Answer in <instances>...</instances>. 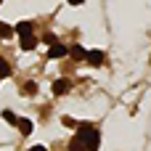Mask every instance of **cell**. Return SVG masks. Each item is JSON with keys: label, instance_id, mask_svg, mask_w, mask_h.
Returning <instances> with one entry per match:
<instances>
[{"label": "cell", "instance_id": "cell-1", "mask_svg": "<svg viewBox=\"0 0 151 151\" xmlns=\"http://www.w3.org/2000/svg\"><path fill=\"white\" fill-rule=\"evenodd\" d=\"M74 138L82 143V149H85V151H96V149H98V143H101V135H98V130H96L93 125H80V130H77Z\"/></svg>", "mask_w": 151, "mask_h": 151}, {"label": "cell", "instance_id": "cell-2", "mask_svg": "<svg viewBox=\"0 0 151 151\" xmlns=\"http://www.w3.org/2000/svg\"><path fill=\"white\" fill-rule=\"evenodd\" d=\"M69 90H72V82H69L66 77L56 80V85H53V93H56V96H64V93H69Z\"/></svg>", "mask_w": 151, "mask_h": 151}, {"label": "cell", "instance_id": "cell-3", "mask_svg": "<svg viewBox=\"0 0 151 151\" xmlns=\"http://www.w3.org/2000/svg\"><path fill=\"white\" fill-rule=\"evenodd\" d=\"M66 53H69V50H66V45H61V42H53V45H50V50H48V56H50V58H64Z\"/></svg>", "mask_w": 151, "mask_h": 151}, {"label": "cell", "instance_id": "cell-4", "mask_svg": "<svg viewBox=\"0 0 151 151\" xmlns=\"http://www.w3.org/2000/svg\"><path fill=\"white\" fill-rule=\"evenodd\" d=\"M85 61H90L93 66H101L104 64V53L101 50H85Z\"/></svg>", "mask_w": 151, "mask_h": 151}, {"label": "cell", "instance_id": "cell-5", "mask_svg": "<svg viewBox=\"0 0 151 151\" xmlns=\"http://www.w3.org/2000/svg\"><path fill=\"white\" fill-rule=\"evenodd\" d=\"M16 127L21 130V135H29V133L35 130V125H32V119H16Z\"/></svg>", "mask_w": 151, "mask_h": 151}, {"label": "cell", "instance_id": "cell-6", "mask_svg": "<svg viewBox=\"0 0 151 151\" xmlns=\"http://www.w3.org/2000/svg\"><path fill=\"white\" fill-rule=\"evenodd\" d=\"M16 32H19V37H24V35H32V21H19Z\"/></svg>", "mask_w": 151, "mask_h": 151}, {"label": "cell", "instance_id": "cell-7", "mask_svg": "<svg viewBox=\"0 0 151 151\" xmlns=\"http://www.w3.org/2000/svg\"><path fill=\"white\" fill-rule=\"evenodd\" d=\"M35 45H37L35 35H24V37H21V48H24V50H32Z\"/></svg>", "mask_w": 151, "mask_h": 151}, {"label": "cell", "instance_id": "cell-8", "mask_svg": "<svg viewBox=\"0 0 151 151\" xmlns=\"http://www.w3.org/2000/svg\"><path fill=\"white\" fill-rule=\"evenodd\" d=\"M8 37H13V27L5 24V21H0V40H8Z\"/></svg>", "mask_w": 151, "mask_h": 151}, {"label": "cell", "instance_id": "cell-9", "mask_svg": "<svg viewBox=\"0 0 151 151\" xmlns=\"http://www.w3.org/2000/svg\"><path fill=\"white\" fill-rule=\"evenodd\" d=\"M72 58L82 61V58H85V48H82V45H72Z\"/></svg>", "mask_w": 151, "mask_h": 151}, {"label": "cell", "instance_id": "cell-10", "mask_svg": "<svg viewBox=\"0 0 151 151\" xmlns=\"http://www.w3.org/2000/svg\"><path fill=\"white\" fill-rule=\"evenodd\" d=\"M0 77H11V64L0 58Z\"/></svg>", "mask_w": 151, "mask_h": 151}, {"label": "cell", "instance_id": "cell-11", "mask_svg": "<svg viewBox=\"0 0 151 151\" xmlns=\"http://www.w3.org/2000/svg\"><path fill=\"white\" fill-rule=\"evenodd\" d=\"M3 119H5V122H11V125H16V119H19V117H16L13 111H8V109H5V111H3Z\"/></svg>", "mask_w": 151, "mask_h": 151}, {"label": "cell", "instance_id": "cell-12", "mask_svg": "<svg viewBox=\"0 0 151 151\" xmlns=\"http://www.w3.org/2000/svg\"><path fill=\"white\" fill-rule=\"evenodd\" d=\"M24 93L35 96V93H37V85H35V82H24Z\"/></svg>", "mask_w": 151, "mask_h": 151}, {"label": "cell", "instance_id": "cell-13", "mask_svg": "<svg viewBox=\"0 0 151 151\" xmlns=\"http://www.w3.org/2000/svg\"><path fill=\"white\" fill-rule=\"evenodd\" d=\"M69 151H85V149H82V143H80V141L74 138V141L69 143Z\"/></svg>", "mask_w": 151, "mask_h": 151}, {"label": "cell", "instance_id": "cell-14", "mask_svg": "<svg viewBox=\"0 0 151 151\" xmlns=\"http://www.w3.org/2000/svg\"><path fill=\"white\" fill-rule=\"evenodd\" d=\"M61 122H64V125H66V127H77V122H74V119H72V117H64V119H61Z\"/></svg>", "mask_w": 151, "mask_h": 151}, {"label": "cell", "instance_id": "cell-15", "mask_svg": "<svg viewBox=\"0 0 151 151\" xmlns=\"http://www.w3.org/2000/svg\"><path fill=\"white\" fill-rule=\"evenodd\" d=\"M29 151H48V149H45V146H32Z\"/></svg>", "mask_w": 151, "mask_h": 151}]
</instances>
